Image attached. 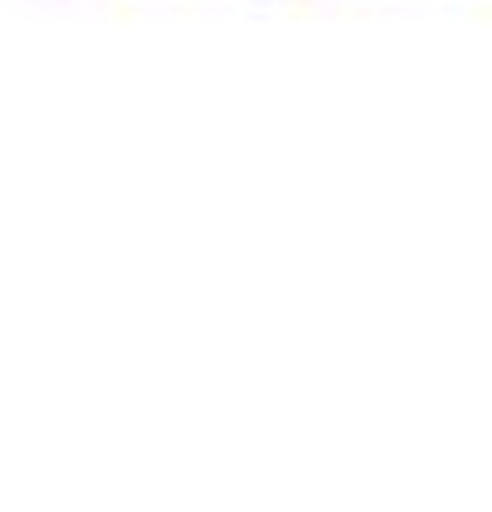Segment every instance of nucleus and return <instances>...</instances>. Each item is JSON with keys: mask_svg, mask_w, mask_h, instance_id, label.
Here are the masks:
<instances>
[]
</instances>
